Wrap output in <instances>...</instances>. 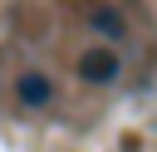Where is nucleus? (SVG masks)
<instances>
[{
  "instance_id": "nucleus-1",
  "label": "nucleus",
  "mask_w": 157,
  "mask_h": 152,
  "mask_svg": "<svg viewBox=\"0 0 157 152\" xmlns=\"http://www.w3.org/2000/svg\"><path fill=\"white\" fill-rule=\"evenodd\" d=\"M59 98V83L44 74V69H25L20 78H15V103L20 108H49Z\"/></svg>"
},
{
  "instance_id": "nucleus-2",
  "label": "nucleus",
  "mask_w": 157,
  "mask_h": 152,
  "mask_svg": "<svg viewBox=\"0 0 157 152\" xmlns=\"http://www.w3.org/2000/svg\"><path fill=\"white\" fill-rule=\"evenodd\" d=\"M118 74H123L118 49H83L78 54V78L83 83H118Z\"/></svg>"
},
{
  "instance_id": "nucleus-3",
  "label": "nucleus",
  "mask_w": 157,
  "mask_h": 152,
  "mask_svg": "<svg viewBox=\"0 0 157 152\" xmlns=\"http://www.w3.org/2000/svg\"><path fill=\"white\" fill-rule=\"evenodd\" d=\"M88 29H93V34H103V39H113V44H118V39H128V20H123L118 10H93V15H88Z\"/></svg>"
}]
</instances>
